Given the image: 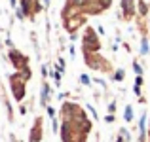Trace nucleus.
<instances>
[{
  "instance_id": "obj_1",
  "label": "nucleus",
  "mask_w": 150,
  "mask_h": 142,
  "mask_svg": "<svg viewBox=\"0 0 150 142\" xmlns=\"http://www.w3.org/2000/svg\"><path fill=\"white\" fill-rule=\"evenodd\" d=\"M61 142H85L91 131V123L80 106L74 102H65L61 108Z\"/></svg>"
},
{
  "instance_id": "obj_2",
  "label": "nucleus",
  "mask_w": 150,
  "mask_h": 142,
  "mask_svg": "<svg viewBox=\"0 0 150 142\" xmlns=\"http://www.w3.org/2000/svg\"><path fill=\"white\" fill-rule=\"evenodd\" d=\"M10 61L13 63V66L17 68V74H21L25 80L30 78V68H29V59L17 49H12L10 51Z\"/></svg>"
},
{
  "instance_id": "obj_3",
  "label": "nucleus",
  "mask_w": 150,
  "mask_h": 142,
  "mask_svg": "<svg viewBox=\"0 0 150 142\" xmlns=\"http://www.w3.org/2000/svg\"><path fill=\"white\" fill-rule=\"evenodd\" d=\"M99 40H97V36L95 32H93V29H88L85 30V34L82 38V49H84V55H91V53H99Z\"/></svg>"
},
{
  "instance_id": "obj_4",
  "label": "nucleus",
  "mask_w": 150,
  "mask_h": 142,
  "mask_svg": "<svg viewBox=\"0 0 150 142\" xmlns=\"http://www.w3.org/2000/svg\"><path fill=\"white\" fill-rule=\"evenodd\" d=\"M85 57V63H88V66L93 68V70H103V72H110L112 66H110V63L106 59H103L99 53H91V55H84Z\"/></svg>"
},
{
  "instance_id": "obj_5",
  "label": "nucleus",
  "mask_w": 150,
  "mask_h": 142,
  "mask_svg": "<svg viewBox=\"0 0 150 142\" xmlns=\"http://www.w3.org/2000/svg\"><path fill=\"white\" fill-rule=\"evenodd\" d=\"M10 83H12L13 99L15 100H23V97H25V83H27V80L21 74H12L10 76Z\"/></svg>"
},
{
  "instance_id": "obj_6",
  "label": "nucleus",
  "mask_w": 150,
  "mask_h": 142,
  "mask_svg": "<svg viewBox=\"0 0 150 142\" xmlns=\"http://www.w3.org/2000/svg\"><path fill=\"white\" fill-rule=\"evenodd\" d=\"M42 117H36V121L33 125V129H30V135H29V142H42Z\"/></svg>"
},
{
  "instance_id": "obj_7",
  "label": "nucleus",
  "mask_w": 150,
  "mask_h": 142,
  "mask_svg": "<svg viewBox=\"0 0 150 142\" xmlns=\"http://www.w3.org/2000/svg\"><path fill=\"white\" fill-rule=\"evenodd\" d=\"M122 8L125 10V17H131L133 15V10H135V8H133V0H122Z\"/></svg>"
},
{
  "instance_id": "obj_8",
  "label": "nucleus",
  "mask_w": 150,
  "mask_h": 142,
  "mask_svg": "<svg viewBox=\"0 0 150 142\" xmlns=\"http://www.w3.org/2000/svg\"><path fill=\"white\" fill-rule=\"evenodd\" d=\"M48 95H50V87L44 85V87H42V104L44 106H48Z\"/></svg>"
},
{
  "instance_id": "obj_9",
  "label": "nucleus",
  "mask_w": 150,
  "mask_h": 142,
  "mask_svg": "<svg viewBox=\"0 0 150 142\" xmlns=\"http://www.w3.org/2000/svg\"><path fill=\"white\" fill-rule=\"evenodd\" d=\"M131 120H133V108L127 106L125 108V121H131Z\"/></svg>"
},
{
  "instance_id": "obj_10",
  "label": "nucleus",
  "mask_w": 150,
  "mask_h": 142,
  "mask_svg": "<svg viewBox=\"0 0 150 142\" xmlns=\"http://www.w3.org/2000/svg\"><path fill=\"white\" fill-rule=\"evenodd\" d=\"M146 51H148V44H146V40H143V44H141V53L146 55Z\"/></svg>"
},
{
  "instance_id": "obj_11",
  "label": "nucleus",
  "mask_w": 150,
  "mask_h": 142,
  "mask_svg": "<svg viewBox=\"0 0 150 142\" xmlns=\"http://www.w3.org/2000/svg\"><path fill=\"white\" fill-rule=\"evenodd\" d=\"M122 78H124V70H118V72L114 74V80H116V82H120Z\"/></svg>"
},
{
  "instance_id": "obj_12",
  "label": "nucleus",
  "mask_w": 150,
  "mask_h": 142,
  "mask_svg": "<svg viewBox=\"0 0 150 142\" xmlns=\"http://www.w3.org/2000/svg\"><path fill=\"white\" fill-rule=\"evenodd\" d=\"M133 66H135V72H137V76H141V74H143V66H141L139 63H135Z\"/></svg>"
},
{
  "instance_id": "obj_13",
  "label": "nucleus",
  "mask_w": 150,
  "mask_h": 142,
  "mask_svg": "<svg viewBox=\"0 0 150 142\" xmlns=\"http://www.w3.org/2000/svg\"><path fill=\"white\" fill-rule=\"evenodd\" d=\"M80 80H82V83H85V85L89 83V78H88V76H80Z\"/></svg>"
},
{
  "instance_id": "obj_14",
  "label": "nucleus",
  "mask_w": 150,
  "mask_h": 142,
  "mask_svg": "<svg viewBox=\"0 0 150 142\" xmlns=\"http://www.w3.org/2000/svg\"><path fill=\"white\" fill-rule=\"evenodd\" d=\"M148 142H150V127H148Z\"/></svg>"
}]
</instances>
